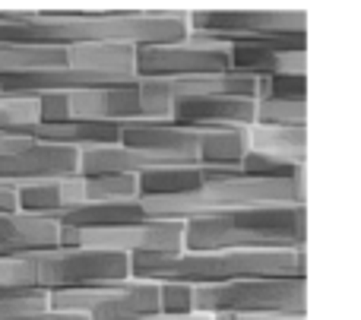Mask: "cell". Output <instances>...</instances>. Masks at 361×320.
<instances>
[{
    "mask_svg": "<svg viewBox=\"0 0 361 320\" xmlns=\"http://www.w3.org/2000/svg\"><path fill=\"white\" fill-rule=\"evenodd\" d=\"M187 16H190L193 32H203L225 44L307 32V16L301 10H200Z\"/></svg>",
    "mask_w": 361,
    "mask_h": 320,
    "instance_id": "10",
    "label": "cell"
},
{
    "mask_svg": "<svg viewBox=\"0 0 361 320\" xmlns=\"http://www.w3.org/2000/svg\"><path fill=\"white\" fill-rule=\"evenodd\" d=\"M32 283L44 292L61 289H102L130 279V257L102 247L57 245L48 251L29 254Z\"/></svg>",
    "mask_w": 361,
    "mask_h": 320,
    "instance_id": "6",
    "label": "cell"
},
{
    "mask_svg": "<svg viewBox=\"0 0 361 320\" xmlns=\"http://www.w3.org/2000/svg\"><path fill=\"white\" fill-rule=\"evenodd\" d=\"M187 251H260V247H307L305 203L238 207L184 222Z\"/></svg>",
    "mask_w": 361,
    "mask_h": 320,
    "instance_id": "4",
    "label": "cell"
},
{
    "mask_svg": "<svg viewBox=\"0 0 361 320\" xmlns=\"http://www.w3.org/2000/svg\"><path fill=\"white\" fill-rule=\"evenodd\" d=\"M156 165H171V159L156 156V152H143L133 146L118 143H105V146H89L80 149V175H143V171L156 168Z\"/></svg>",
    "mask_w": 361,
    "mask_h": 320,
    "instance_id": "18",
    "label": "cell"
},
{
    "mask_svg": "<svg viewBox=\"0 0 361 320\" xmlns=\"http://www.w3.org/2000/svg\"><path fill=\"white\" fill-rule=\"evenodd\" d=\"M29 320H89L86 314H80V311H42V314L29 317Z\"/></svg>",
    "mask_w": 361,
    "mask_h": 320,
    "instance_id": "31",
    "label": "cell"
},
{
    "mask_svg": "<svg viewBox=\"0 0 361 320\" xmlns=\"http://www.w3.org/2000/svg\"><path fill=\"white\" fill-rule=\"evenodd\" d=\"M307 32L295 35H269L228 42V70L250 76H276V73H307Z\"/></svg>",
    "mask_w": 361,
    "mask_h": 320,
    "instance_id": "12",
    "label": "cell"
},
{
    "mask_svg": "<svg viewBox=\"0 0 361 320\" xmlns=\"http://www.w3.org/2000/svg\"><path fill=\"white\" fill-rule=\"evenodd\" d=\"M254 124H307V99L260 95V99H254Z\"/></svg>",
    "mask_w": 361,
    "mask_h": 320,
    "instance_id": "27",
    "label": "cell"
},
{
    "mask_svg": "<svg viewBox=\"0 0 361 320\" xmlns=\"http://www.w3.org/2000/svg\"><path fill=\"white\" fill-rule=\"evenodd\" d=\"M149 320H219V314H209V311H190V314H180V317H165V314H156Z\"/></svg>",
    "mask_w": 361,
    "mask_h": 320,
    "instance_id": "33",
    "label": "cell"
},
{
    "mask_svg": "<svg viewBox=\"0 0 361 320\" xmlns=\"http://www.w3.org/2000/svg\"><path fill=\"white\" fill-rule=\"evenodd\" d=\"M61 222L54 216H38L25 209H4L0 213V257L35 254L61 245Z\"/></svg>",
    "mask_w": 361,
    "mask_h": 320,
    "instance_id": "16",
    "label": "cell"
},
{
    "mask_svg": "<svg viewBox=\"0 0 361 320\" xmlns=\"http://www.w3.org/2000/svg\"><path fill=\"white\" fill-rule=\"evenodd\" d=\"M86 203L82 197V178L70 175V178H51V181H35V184H23L16 187V207L25 213H38V216H61L67 209Z\"/></svg>",
    "mask_w": 361,
    "mask_h": 320,
    "instance_id": "20",
    "label": "cell"
},
{
    "mask_svg": "<svg viewBox=\"0 0 361 320\" xmlns=\"http://www.w3.org/2000/svg\"><path fill=\"white\" fill-rule=\"evenodd\" d=\"M67 63L105 76L111 82L137 80V48L124 42H82L67 48Z\"/></svg>",
    "mask_w": 361,
    "mask_h": 320,
    "instance_id": "17",
    "label": "cell"
},
{
    "mask_svg": "<svg viewBox=\"0 0 361 320\" xmlns=\"http://www.w3.org/2000/svg\"><path fill=\"white\" fill-rule=\"evenodd\" d=\"M159 285V314L165 317H180L193 311V285L190 283H175V279H162Z\"/></svg>",
    "mask_w": 361,
    "mask_h": 320,
    "instance_id": "29",
    "label": "cell"
},
{
    "mask_svg": "<svg viewBox=\"0 0 361 320\" xmlns=\"http://www.w3.org/2000/svg\"><path fill=\"white\" fill-rule=\"evenodd\" d=\"M61 245L121 251L127 257H133V254H175V251H184V222L143 216L137 222L108 226V228H63Z\"/></svg>",
    "mask_w": 361,
    "mask_h": 320,
    "instance_id": "9",
    "label": "cell"
},
{
    "mask_svg": "<svg viewBox=\"0 0 361 320\" xmlns=\"http://www.w3.org/2000/svg\"><path fill=\"white\" fill-rule=\"evenodd\" d=\"M228 70V44L203 32L169 44H140L137 80H178V76H209Z\"/></svg>",
    "mask_w": 361,
    "mask_h": 320,
    "instance_id": "8",
    "label": "cell"
},
{
    "mask_svg": "<svg viewBox=\"0 0 361 320\" xmlns=\"http://www.w3.org/2000/svg\"><path fill=\"white\" fill-rule=\"evenodd\" d=\"M80 175V149L25 137L23 143L0 149V184L23 187V184L51 181V178Z\"/></svg>",
    "mask_w": 361,
    "mask_h": 320,
    "instance_id": "11",
    "label": "cell"
},
{
    "mask_svg": "<svg viewBox=\"0 0 361 320\" xmlns=\"http://www.w3.org/2000/svg\"><path fill=\"white\" fill-rule=\"evenodd\" d=\"M32 140L42 143L70 146V149H89V146H105L121 140V124H108V121H57V124H42L38 121L29 130Z\"/></svg>",
    "mask_w": 361,
    "mask_h": 320,
    "instance_id": "21",
    "label": "cell"
},
{
    "mask_svg": "<svg viewBox=\"0 0 361 320\" xmlns=\"http://www.w3.org/2000/svg\"><path fill=\"white\" fill-rule=\"evenodd\" d=\"M171 121L193 130L209 127H250L254 124V99L247 95H175L171 99Z\"/></svg>",
    "mask_w": 361,
    "mask_h": 320,
    "instance_id": "14",
    "label": "cell"
},
{
    "mask_svg": "<svg viewBox=\"0 0 361 320\" xmlns=\"http://www.w3.org/2000/svg\"><path fill=\"white\" fill-rule=\"evenodd\" d=\"M219 320H305V317H273V314H219Z\"/></svg>",
    "mask_w": 361,
    "mask_h": 320,
    "instance_id": "32",
    "label": "cell"
},
{
    "mask_svg": "<svg viewBox=\"0 0 361 320\" xmlns=\"http://www.w3.org/2000/svg\"><path fill=\"white\" fill-rule=\"evenodd\" d=\"M193 311H209V314L305 317L307 314V273L244 276V279H228V283L193 285Z\"/></svg>",
    "mask_w": 361,
    "mask_h": 320,
    "instance_id": "5",
    "label": "cell"
},
{
    "mask_svg": "<svg viewBox=\"0 0 361 320\" xmlns=\"http://www.w3.org/2000/svg\"><path fill=\"white\" fill-rule=\"evenodd\" d=\"M121 143L143 152H156L171 162H197L200 130L178 124L171 118H137L121 124Z\"/></svg>",
    "mask_w": 361,
    "mask_h": 320,
    "instance_id": "13",
    "label": "cell"
},
{
    "mask_svg": "<svg viewBox=\"0 0 361 320\" xmlns=\"http://www.w3.org/2000/svg\"><path fill=\"white\" fill-rule=\"evenodd\" d=\"M244 152H247V127H209V130H200V143H197L200 165L231 168V165H241Z\"/></svg>",
    "mask_w": 361,
    "mask_h": 320,
    "instance_id": "23",
    "label": "cell"
},
{
    "mask_svg": "<svg viewBox=\"0 0 361 320\" xmlns=\"http://www.w3.org/2000/svg\"><path fill=\"white\" fill-rule=\"evenodd\" d=\"M67 111L76 121H108V124L137 121L143 118L140 82L133 80V82H111V86L73 89V92H67Z\"/></svg>",
    "mask_w": 361,
    "mask_h": 320,
    "instance_id": "15",
    "label": "cell"
},
{
    "mask_svg": "<svg viewBox=\"0 0 361 320\" xmlns=\"http://www.w3.org/2000/svg\"><path fill=\"white\" fill-rule=\"evenodd\" d=\"M140 197H178L203 184V168L200 162H171L156 165V168L137 175Z\"/></svg>",
    "mask_w": 361,
    "mask_h": 320,
    "instance_id": "24",
    "label": "cell"
},
{
    "mask_svg": "<svg viewBox=\"0 0 361 320\" xmlns=\"http://www.w3.org/2000/svg\"><path fill=\"white\" fill-rule=\"evenodd\" d=\"M190 32L187 13H0V38L70 48L82 42L169 44Z\"/></svg>",
    "mask_w": 361,
    "mask_h": 320,
    "instance_id": "1",
    "label": "cell"
},
{
    "mask_svg": "<svg viewBox=\"0 0 361 320\" xmlns=\"http://www.w3.org/2000/svg\"><path fill=\"white\" fill-rule=\"evenodd\" d=\"M263 95H279V99H307V73H276V76H267Z\"/></svg>",
    "mask_w": 361,
    "mask_h": 320,
    "instance_id": "30",
    "label": "cell"
},
{
    "mask_svg": "<svg viewBox=\"0 0 361 320\" xmlns=\"http://www.w3.org/2000/svg\"><path fill=\"white\" fill-rule=\"evenodd\" d=\"M247 152H260L282 165L305 168L307 159V124H250L247 127Z\"/></svg>",
    "mask_w": 361,
    "mask_h": 320,
    "instance_id": "19",
    "label": "cell"
},
{
    "mask_svg": "<svg viewBox=\"0 0 361 320\" xmlns=\"http://www.w3.org/2000/svg\"><path fill=\"white\" fill-rule=\"evenodd\" d=\"M146 209L140 200L124 203H80V207L67 209L57 216L63 228H108V226H124V222L143 219Z\"/></svg>",
    "mask_w": 361,
    "mask_h": 320,
    "instance_id": "22",
    "label": "cell"
},
{
    "mask_svg": "<svg viewBox=\"0 0 361 320\" xmlns=\"http://www.w3.org/2000/svg\"><path fill=\"white\" fill-rule=\"evenodd\" d=\"M67 61V48L54 44H25V42H6L0 38V76L25 73V70L57 67Z\"/></svg>",
    "mask_w": 361,
    "mask_h": 320,
    "instance_id": "25",
    "label": "cell"
},
{
    "mask_svg": "<svg viewBox=\"0 0 361 320\" xmlns=\"http://www.w3.org/2000/svg\"><path fill=\"white\" fill-rule=\"evenodd\" d=\"M307 273V247H260V251H175V254H133V279H175L190 285H212L244 276H282Z\"/></svg>",
    "mask_w": 361,
    "mask_h": 320,
    "instance_id": "3",
    "label": "cell"
},
{
    "mask_svg": "<svg viewBox=\"0 0 361 320\" xmlns=\"http://www.w3.org/2000/svg\"><path fill=\"white\" fill-rule=\"evenodd\" d=\"M38 124V95H6L0 99V130L29 137Z\"/></svg>",
    "mask_w": 361,
    "mask_h": 320,
    "instance_id": "28",
    "label": "cell"
},
{
    "mask_svg": "<svg viewBox=\"0 0 361 320\" xmlns=\"http://www.w3.org/2000/svg\"><path fill=\"white\" fill-rule=\"evenodd\" d=\"M51 311H80L89 320H149L159 314V285L149 279H124L102 289L48 292Z\"/></svg>",
    "mask_w": 361,
    "mask_h": 320,
    "instance_id": "7",
    "label": "cell"
},
{
    "mask_svg": "<svg viewBox=\"0 0 361 320\" xmlns=\"http://www.w3.org/2000/svg\"><path fill=\"white\" fill-rule=\"evenodd\" d=\"M82 178V197L86 203H124L140 200V181L137 175H80Z\"/></svg>",
    "mask_w": 361,
    "mask_h": 320,
    "instance_id": "26",
    "label": "cell"
},
{
    "mask_svg": "<svg viewBox=\"0 0 361 320\" xmlns=\"http://www.w3.org/2000/svg\"><path fill=\"white\" fill-rule=\"evenodd\" d=\"M203 168V184L178 197H140L146 216L156 219H197V216L225 213L238 207H273V203H305V171L288 178H260L231 168Z\"/></svg>",
    "mask_w": 361,
    "mask_h": 320,
    "instance_id": "2",
    "label": "cell"
},
{
    "mask_svg": "<svg viewBox=\"0 0 361 320\" xmlns=\"http://www.w3.org/2000/svg\"><path fill=\"white\" fill-rule=\"evenodd\" d=\"M4 209H16V187H4L0 184V213Z\"/></svg>",
    "mask_w": 361,
    "mask_h": 320,
    "instance_id": "34",
    "label": "cell"
}]
</instances>
